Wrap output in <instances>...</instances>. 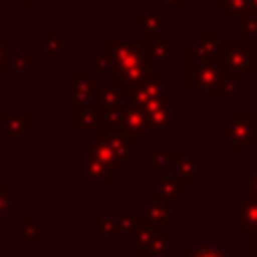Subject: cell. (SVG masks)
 <instances>
[{"instance_id": "6", "label": "cell", "mask_w": 257, "mask_h": 257, "mask_svg": "<svg viewBox=\"0 0 257 257\" xmlns=\"http://www.w3.org/2000/svg\"><path fill=\"white\" fill-rule=\"evenodd\" d=\"M176 199L163 196L160 192L156 194H145V217L149 219L154 226L163 228H174L176 226Z\"/></svg>"}, {"instance_id": "1", "label": "cell", "mask_w": 257, "mask_h": 257, "mask_svg": "<svg viewBox=\"0 0 257 257\" xmlns=\"http://www.w3.org/2000/svg\"><path fill=\"white\" fill-rule=\"evenodd\" d=\"M219 66L230 79L244 84L250 72H257V54L244 41H219Z\"/></svg>"}, {"instance_id": "44", "label": "cell", "mask_w": 257, "mask_h": 257, "mask_svg": "<svg viewBox=\"0 0 257 257\" xmlns=\"http://www.w3.org/2000/svg\"><path fill=\"white\" fill-rule=\"evenodd\" d=\"M0 106H3V97H0ZM0 115H3V108H0Z\"/></svg>"}, {"instance_id": "13", "label": "cell", "mask_w": 257, "mask_h": 257, "mask_svg": "<svg viewBox=\"0 0 257 257\" xmlns=\"http://www.w3.org/2000/svg\"><path fill=\"white\" fill-rule=\"evenodd\" d=\"M257 232V199L253 194L237 196V235L248 237Z\"/></svg>"}, {"instance_id": "3", "label": "cell", "mask_w": 257, "mask_h": 257, "mask_svg": "<svg viewBox=\"0 0 257 257\" xmlns=\"http://www.w3.org/2000/svg\"><path fill=\"white\" fill-rule=\"evenodd\" d=\"M145 111L147 133H167L172 136L176 131V95L165 88L154 99L142 106Z\"/></svg>"}, {"instance_id": "36", "label": "cell", "mask_w": 257, "mask_h": 257, "mask_svg": "<svg viewBox=\"0 0 257 257\" xmlns=\"http://www.w3.org/2000/svg\"><path fill=\"white\" fill-rule=\"evenodd\" d=\"M9 52H12V43H9V41H5L3 36H0V77H3V72L7 70Z\"/></svg>"}, {"instance_id": "38", "label": "cell", "mask_w": 257, "mask_h": 257, "mask_svg": "<svg viewBox=\"0 0 257 257\" xmlns=\"http://www.w3.org/2000/svg\"><path fill=\"white\" fill-rule=\"evenodd\" d=\"M248 185H250V192H248V194H253L255 199H257V172H253V174L248 176Z\"/></svg>"}, {"instance_id": "4", "label": "cell", "mask_w": 257, "mask_h": 257, "mask_svg": "<svg viewBox=\"0 0 257 257\" xmlns=\"http://www.w3.org/2000/svg\"><path fill=\"white\" fill-rule=\"evenodd\" d=\"M223 77L219 61H194L187 59L185 68V88L187 93H208Z\"/></svg>"}, {"instance_id": "22", "label": "cell", "mask_w": 257, "mask_h": 257, "mask_svg": "<svg viewBox=\"0 0 257 257\" xmlns=\"http://www.w3.org/2000/svg\"><path fill=\"white\" fill-rule=\"evenodd\" d=\"M41 50H43V61L57 63L63 59V34L59 30H48L41 36Z\"/></svg>"}, {"instance_id": "25", "label": "cell", "mask_w": 257, "mask_h": 257, "mask_svg": "<svg viewBox=\"0 0 257 257\" xmlns=\"http://www.w3.org/2000/svg\"><path fill=\"white\" fill-rule=\"evenodd\" d=\"M176 255V237L169 235L167 230H160L149 244L147 257H174Z\"/></svg>"}, {"instance_id": "23", "label": "cell", "mask_w": 257, "mask_h": 257, "mask_svg": "<svg viewBox=\"0 0 257 257\" xmlns=\"http://www.w3.org/2000/svg\"><path fill=\"white\" fill-rule=\"evenodd\" d=\"M163 230V228L154 226V223L149 221V219L145 217V223H142L140 228H138V232L131 237L133 239V253L136 257H147V250H149V244L154 241V237L158 235V232Z\"/></svg>"}, {"instance_id": "33", "label": "cell", "mask_w": 257, "mask_h": 257, "mask_svg": "<svg viewBox=\"0 0 257 257\" xmlns=\"http://www.w3.org/2000/svg\"><path fill=\"white\" fill-rule=\"evenodd\" d=\"M93 70L95 72H113V59L104 50H97L93 54Z\"/></svg>"}, {"instance_id": "9", "label": "cell", "mask_w": 257, "mask_h": 257, "mask_svg": "<svg viewBox=\"0 0 257 257\" xmlns=\"http://www.w3.org/2000/svg\"><path fill=\"white\" fill-rule=\"evenodd\" d=\"M163 167L167 172H172L174 176H178L181 181H185L187 185H194L196 178L208 172V167L199 158L187 156V154H167V160H165Z\"/></svg>"}, {"instance_id": "8", "label": "cell", "mask_w": 257, "mask_h": 257, "mask_svg": "<svg viewBox=\"0 0 257 257\" xmlns=\"http://www.w3.org/2000/svg\"><path fill=\"white\" fill-rule=\"evenodd\" d=\"M165 81H167V75L163 70H151L149 75L142 81H138L136 86L124 90V97L128 104H136V106H145L149 99H154L158 93L165 90Z\"/></svg>"}, {"instance_id": "46", "label": "cell", "mask_w": 257, "mask_h": 257, "mask_svg": "<svg viewBox=\"0 0 257 257\" xmlns=\"http://www.w3.org/2000/svg\"><path fill=\"white\" fill-rule=\"evenodd\" d=\"M0 176H3V167H0Z\"/></svg>"}, {"instance_id": "19", "label": "cell", "mask_w": 257, "mask_h": 257, "mask_svg": "<svg viewBox=\"0 0 257 257\" xmlns=\"http://www.w3.org/2000/svg\"><path fill=\"white\" fill-rule=\"evenodd\" d=\"M237 86L239 84L223 72L221 79L205 93V99H208L210 104H232V102H237V97H239V88H237Z\"/></svg>"}, {"instance_id": "45", "label": "cell", "mask_w": 257, "mask_h": 257, "mask_svg": "<svg viewBox=\"0 0 257 257\" xmlns=\"http://www.w3.org/2000/svg\"><path fill=\"white\" fill-rule=\"evenodd\" d=\"M255 145H257V133H255Z\"/></svg>"}, {"instance_id": "17", "label": "cell", "mask_w": 257, "mask_h": 257, "mask_svg": "<svg viewBox=\"0 0 257 257\" xmlns=\"http://www.w3.org/2000/svg\"><path fill=\"white\" fill-rule=\"evenodd\" d=\"M133 27L142 34H158L165 32V12L163 9H138L133 12Z\"/></svg>"}, {"instance_id": "18", "label": "cell", "mask_w": 257, "mask_h": 257, "mask_svg": "<svg viewBox=\"0 0 257 257\" xmlns=\"http://www.w3.org/2000/svg\"><path fill=\"white\" fill-rule=\"evenodd\" d=\"M93 138H99V140L106 142V145L111 147V151L115 154V158L120 160L124 167L136 163V154L131 151L133 145L122 136V133H97V131H93Z\"/></svg>"}, {"instance_id": "40", "label": "cell", "mask_w": 257, "mask_h": 257, "mask_svg": "<svg viewBox=\"0 0 257 257\" xmlns=\"http://www.w3.org/2000/svg\"><path fill=\"white\" fill-rule=\"evenodd\" d=\"M18 3H21V7H23V9H32V5H34L36 0H18Z\"/></svg>"}, {"instance_id": "41", "label": "cell", "mask_w": 257, "mask_h": 257, "mask_svg": "<svg viewBox=\"0 0 257 257\" xmlns=\"http://www.w3.org/2000/svg\"><path fill=\"white\" fill-rule=\"evenodd\" d=\"M133 3H136V0H122V7H124V9H133Z\"/></svg>"}, {"instance_id": "37", "label": "cell", "mask_w": 257, "mask_h": 257, "mask_svg": "<svg viewBox=\"0 0 257 257\" xmlns=\"http://www.w3.org/2000/svg\"><path fill=\"white\" fill-rule=\"evenodd\" d=\"M246 255L248 257H257V232L246 237Z\"/></svg>"}, {"instance_id": "2", "label": "cell", "mask_w": 257, "mask_h": 257, "mask_svg": "<svg viewBox=\"0 0 257 257\" xmlns=\"http://www.w3.org/2000/svg\"><path fill=\"white\" fill-rule=\"evenodd\" d=\"M257 133V113H226V151L232 156L248 154V147L255 145Z\"/></svg>"}, {"instance_id": "28", "label": "cell", "mask_w": 257, "mask_h": 257, "mask_svg": "<svg viewBox=\"0 0 257 257\" xmlns=\"http://www.w3.org/2000/svg\"><path fill=\"white\" fill-rule=\"evenodd\" d=\"M214 5H217L219 12H223L226 18H230V21H239L250 9V0H217Z\"/></svg>"}, {"instance_id": "14", "label": "cell", "mask_w": 257, "mask_h": 257, "mask_svg": "<svg viewBox=\"0 0 257 257\" xmlns=\"http://www.w3.org/2000/svg\"><path fill=\"white\" fill-rule=\"evenodd\" d=\"M142 45H145V52L151 61H165L167 63V61H174V57H176V43L169 41L167 36H165V32L147 34L145 41H142Z\"/></svg>"}, {"instance_id": "43", "label": "cell", "mask_w": 257, "mask_h": 257, "mask_svg": "<svg viewBox=\"0 0 257 257\" xmlns=\"http://www.w3.org/2000/svg\"><path fill=\"white\" fill-rule=\"evenodd\" d=\"M250 48H253V52H255V54H257V39H255V41H253V43H250Z\"/></svg>"}, {"instance_id": "39", "label": "cell", "mask_w": 257, "mask_h": 257, "mask_svg": "<svg viewBox=\"0 0 257 257\" xmlns=\"http://www.w3.org/2000/svg\"><path fill=\"white\" fill-rule=\"evenodd\" d=\"M167 5H172L174 9H185V5H187V0H165Z\"/></svg>"}, {"instance_id": "42", "label": "cell", "mask_w": 257, "mask_h": 257, "mask_svg": "<svg viewBox=\"0 0 257 257\" xmlns=\"http://www.w3.org/2000/svg\"><path fill=\"white\" fill-rule=\"evenodd\" d=\"M248 12H250V14H255V16H257V0H250V9H248Z\"/></svg>"}, {"instance_id": "27", "label": "cell", "mask_w": 257, "mask_h": 257, "mask_svg": "<svg viewBox=\"0 0 257 257\" xmlns=\"http://www.w3.org/2000/svg\"><path fill=\"white\" fill-rule=\"evenodd\" d=\"M93 235L95 237H120L117 217H113V214H95L93 217Z\"/></svg>"}, {"instance_id": "21", "label": "cell", "mask_w": 257, "mask_h": 257, "mask_svg": "<svg viewBox=\"0 0 257 257\" xmlns=\"http://www.w3.org/2000/svg\"><path fill=\"white\" fill-rule=\"evenodd\" d=\"M126 102L124 90L117 81H97V108L108 111V108L122 106Z\"/></svg>"}, {"instance_id": "12", "label": "cell", "mask_w": 257, "mask_h": 257, "mask_svg": "<svg viewBox=\"0 0 257 257\" xmlns=\"http://www.w3.org/2000/svg\"><path fill=\"white\" fill-rule=\"evenodd\" d=\"M122 136L131 145H145L147 142V126H145V111L136 104H124L122 113Z\"/></svg>"}, {"instance_id": "32", "label": "cell", "mask_w": 257, "mask_h": 257, "mask_svg": "<svg viewBox=\"0 0 257 257\" xmlns=\"http://www.w3.org/2000/svg\"><path fill=\"white\" fill-rule=\"evenodd\" d=\"M30 66H32V52L30 50L14 52V54H9V59H7V70L25 72V70H30Z\"/></svg>"}, {"instance_id": "31", "label": "cell", "mask_w": 257, "mask_h": 257, "mask_svg": "<svg viewBox=\"0 0 257 257\" xmlns=\"http://www.w3.org/2000/svg\"><path fill=\"white\" fill-rule=\"evenodd\" d=\"M142 223H145V214H122V217H117L120 237H133Z\"/></svg>"}, {"instance_id": "30", "label": "cell", "mask_w": 257, "mask_h": 257, "mask_svg": "<svg viewBox=\"0 0 257 257\" xmlns=\"http://www.w3.org/2000/svg\"><path fill=\"white\" fill-rule=\"evenodd\" d=\"M185 257H235L228 253L226 246H214V244H208V246H185Z\"/></svg>"}, {"instance_id": "5", "label": "cell", "mask_w": 257, "mask_h": 257, "mask_svg": "<svg viewBox=\"0 0 257 257\" xmlns=\"http://www.w3.org/2000/svg\"><path fill=\"white\" fill-rule=\"evenodd\" d=\"M102 50L113 59V70H124L138 63L151 61L145 52V45L136 41H104Z\"/></svg>"}, {"instance_id": "15", "label": "cell", "mask_w": 257, "mask_h": 257, "mask_svg": "<svg viewBox=\"0 0 257 257\" xmlns=\"http://www.w3.org/2000/svg\"><path fill=\"white\" fill-rule=\"evenodd\" d=\"M84 156L86 158H95V160H99V163L108 165V167L115 172V176H122V174H124V165L115 158V154L111 151V147H108L104 140H99V138H93V142H86Z\"/></svg>"}, {"instance_id": "35", "label": "cell", "mask_w": 257, "mask_h": 257, "mask_svg": "<svg viewBox=\"0 0 257 257\" xmlns=\"http://www.w3.org/2000/svg\"><path fill=\"white\" fill-rule=\"evenodd\" d=\"M12 214V185L0 183V217Z\"/></svg>"}, {"instance_id": "24", "label": "cell", "mask_w": 257, "mask_h": 257, "mask_svg": "<svg viewBox=\"0 0 257 257\" xmlns=\"http://www.w3.org/2000/svg\"><path fill=\"white\" fill-rule=\"evenodd\" d=\"M99 122V108H72V131H95Z\"/></svg>"}, {"instance_id": "16", "label": "cell", "mask_w": 257, "mask_h": 257, "mask_svg": "<svg viewBox=\"0 0 257 257\" xmlns=\"http://www.w3.org/2000/svg\"><path fill=\"white\" fill-rule=\"evenodd\" d=\"M156 172V187H158V192L163 196H169V199H176V196H183L187 194V183L181 181L178 176H174L172 172H167V169L160 165V167H154Z\"/></svg>"}, {"instance_id": "34", "label": "cell", "mask_w": 257, "mask_h": 257, "mask_svg": "<svg viewBox=\"0 0 257 257\" xmlns=\"http://www.w3.org/2000/svg\"><path fill=\"white\" fill-rule=\"evenodd\" d=\"M167 147L163 145V142H158V145L154 147V154H147L145 156V163L147 165H154V167H160V165H165V160H167Z\"/></svg>"}, {"instance_id": "10", "label": "cell", "mask_w": 257, "mask_h": 257, "mask_svg": "<svg viewBox=\"0 0 257 257\" xmlns=\"http://www.w3.org/2000/svg\"><path fill=\"white\" fill-rule=\"evenodd\" d=\"M185 57L194 61H219V39L212 30H199L185 43Z\"/></svg>"}, {"instance_id": "47", "label": "cell", "mask_w": 257, "mask_h": 257, "mask_svg": "<svg viewBox=\"0 0 257 257\" xmlns=\"http://www.w3.org/2000/svg\"><path fill=\"white\" fill-rule=\"evenodd\" d=\"M0 257H3V248H0Z\"/></svg>"}, {"instance_id": "29", "label": "cell", "mask_w": 257, "mask_h": 257, "mask_svg": "<svg viewBox=\"0 0 257 257\" xmlns=\"http://www.w3.org/2000/svg\"><path fill=\"white\" fill-rule=\"evenodd\" d=\"M237 34H239V41H244V43H253L257 39V16L255 14L248 12L237 21Z\"/></svg>"}, {"instance_id": "11", "label": "cell", "mask_w": 257, "mask_h": 257, "mask_svg": "<svg viewBox=\"0 0 257 257\" xmlns=\"http://www.w3.org/2000/svg\"><path fill=\"white\" fill-rule=\"evenodd\" d=\"M72 108H97V81L93 72L72 75Z\"/></svg>"}, {"instance_id": "7", "label": "cell", "mask_w": 257, "mask_h": 257, "mask_svg": "<svg viewBox=\"0 0 257 257\" xmlns=\"http://www.w3.org/2000/svg\"><path fill=\"white\" fill-rule=\"evenodd\" d=\"M34 128L32 113H3L0 115V142L3 145H21L23 138Z\"/></svg>"}, {"instance_id": "26", "label": "cell", "mask_w": 257, "mask_h": 257, "mask_svg": "<svg viewBox=\"0 0 257 257\" xmlns=\"http://www.w3.org/2000/svg\"><path fill=\"white\" fill-rule=\"evenodd\" d=\"M21 244L25 248H39L43 244V235H41L32 214H23L21 217Z\"/></svg>"}, {"instance_id": "20", "label": "cell", "mask_w": 257, "mask_h": 257, "mask_svg": "<svg viewBox=\"0 0 257 257\" xmlns=\"http://www.w3.org/2000/svg\"><path fill=\"white\" fill-rule=\"evenodd\" d=\"M115 172L108 165L99 163L95 158H86V165L81 169V181L84 185H93V183H104V185H113L115 183Z\"/></svg>"}]
</instances>
